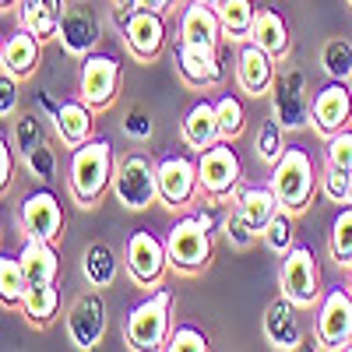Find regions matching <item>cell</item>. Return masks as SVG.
Wrapping results in <instances>:
<instances>
[{
  "instance_id": "7dc6e473",
  "label": "cell",
  "mask_w": 352,
  "mask_h": 352,
  "mask_svg": "<svg viewBox=\"0 0 352 352\" xmlns=\"http://www.w3.org/2000/svg\"><path fill=\"white\" fill-rule=\"evenodd\" d=\"M134 11H138V0H113V14H116V21H127Z\"/></svg>"
},
{
  "instance_id": "4dcf8cb0",
  "label": "cell",
  "mask_w": 352,
  "mask_h": 352,
  "mask_svg": "<svg viewBox=\"0 0 352 352\" xmlns=\"http://www.w3.org/2000/svg\"><path fill=\"white\" fill-rule=\"evenodd\" d=\"M215 11L222 18V28H226L229 39H250V28H254V18H257L254 0H222Z\"/></svg>"
},
{
  "instance_id": "c3c4849f",
  "label": "cell",
  "mask_w": 352,
  "mask_h": 352,
  "mask_svg": "<svg viewBox=\"0 0 352 352\" xmlns=\"http://www.w3.org/2000/svg\"><path fill=\"white\" fill-rule=\"evenodd\" d=\"M169 4H173V0H138V8H141V11H159V14H162Z\"/></svg>"
},
{
  "instance_id": "6da1fadb",
  "label": "cell",
  "mask_w": 352,
  "mask_h": 352,
  "mask_svg": "<svg viewBox=\"0 0 352 352\" xmlns=\"http://www.w3.org/2000/svg\"><path fill=\"white\" fill-rule=\"evenodd\" d=\"M113 148L102 138H88L81 148L71 152V173H67V187L71 197L81 204V208H92V204L106 194V187H113Z\"/></svg>"
},
{
  "instance_id": "ac0fdd59",
  "label": "cell",
  "mask_w": 352,
  "mask_h": 352,
  "mask_svg": "<svg viewBox=\"0 0 352 352\" xmlns=\"http://www.w3.org/2000/svg\"><path fill=\"white\" fill-rule=\"evenodd\" d=\"M236 85L247 96H264L275 85V56L268 50H261L254 39L236 56Z\"/></svg>"
},
{
  "instance_id": "7c38bea8",
  "label": "cell",
  "mask_w": 352,
  "mask_h": 352,
  "mask_svg": "<svg viewBox=\"0 0 352 352\" xmlns=\"http://www.w3.org/2000/svg\"><path fill=\"white\" fill-rule=\"evenodd\" d=\"M67 335H71V345L74 349H96L106 335V303L96 292H81V296L71 303L67 310Z\"/></svg>"
},
{
  "instance_id": "7bdbcfd3",
  "label": "cell",
  "mask_w": 352,
  "mask_h": 352,
  "mask_svg": "<svg viewBox=\"0 0 352 352\" xmlns=\"http://www.w3.org/2000/svg\"><path fill=\"white\" fill-rule=\"evenodd\" d=\"M18 106V74L0 71V116L8 120V113H14Z\"/></svg>"
},
{
  "instance_id": "603a6c76",
  "label": "cell",
  "mask_w": 352,
  "mask_h": 352,
  "mask_svg": "<svg viewBox=\"0 0 352 352\" xmlns=\"http://www.w3.org/2000/svg\"><path fill=\"white\" fill-rule=\"evenodd\" d=\"M53 127L60 134V141L67 148H81V144L92 138V106L85 99H67L53 109Z\"/></svg>"
},
{
  "instance_id": "9c48e42d",
  "label": "cell",
  "mask_w": 352,
  "mask_h": 352,
  "mask_svg": "<svg viewBox=\"0 0 352 352\" xmlns=\"http://www.w3.org/2000/svg\"><path fill=\"white\" fill-rule=\"evenodd\" d=\"M317 342L324 349H345L352 342V292L335 285L317 310Z\"/></svg>"
},
{
  "instance_id": "f546056e",
  "label": "cell",
  "mask_w": 352,
  "mask_h": 352,
  "mask_svg": "<svg viewBox=\"0 0 352 352\" xmlns=\"http://www.w3.org/2000/svg\"><path fill=\"white\" fill-rule=\"evenodd\" d=\"M28 292V275L21 257H0V303L4 307H21Z\"/></svg>"
},
{
  "instance_id": "83f0119b",
  "label": "cell",
  "mask_w": 352,
  "mask_h": 352,
  "mask_svg": "<svg viewBox=\"0 0 352 352\" xmlns=\"http://www.w3.org/2000/svg\"><path fill=\"white\" fill-rule=\"evenodd\" d=\"M250 39L268 50L275 60H282V56L289 53V25L282 21L278 11L272 8H257V18H254V28H250Z\"/></svg>"
},
{
  "instance_id": "e575fe53",
  "label": "cell",
  "mask_w": 352,
  "mask_h": 352,
  "mask_svg": "<svg viewBox=\"0 0 352 352\" xmlns=\"http://www.w3.org/2000/svg\"><path fill=\"white\" fill-rule=\"evenodd\" d=\"M292 236H296V226H292V212L289 208H278L275 219L264 226V232H261V240L268 243V250H275V254H289L292 247H296Z\"/></svg>"
},
{
  "instance_id": "5b68a950",
  "label": "cell",
  "mask_w": 352,
  "mask_h": 352,
  "mask_svg": "<svg viewBox=\"0 0 352 352\" xmlns=\"http://www.w3.org/2000/svg\"><path fill=\"white\" fill-rule=\"evenodd\" d=\"M166 250H169V268H176V272L208 268V261H212V229L204 226L197 215L180 219L169 229Z\"/></svg>"
},
{
  "instance_id": "b9f144b4",
  "label": "cell",
  "mask_w": 352,
  "mask_h": 352,
  "mask_svg": "<svg viewBox=\"0 0 352 352\" xmlns=\"http://www.w3.org/2000/svg\"><path fill=\"white\" fill-rule=\"evenodd\" d=\"M328 162L345 169V173H352V131L349 127L328 138Z\"/></svg>"
},
{
  "instance_id": "7402d4cb",
  "label": "cell",
  "mask_w": 352,
  "mask_h": 352,
  "mask_svg": "<svg viewBox=\"0 0 352 352\" xmlns=\"http://www.w3.org/2000/svg\"><path fill=\"white\" fill-rule=\"evenodd\" d=\"M226 36L222 18L215 8L201 4V0H190V8L180 18V43H194V46H219Z\"/></svg>"
},
{
  "instance_id": "f907efd6",
  "label": "cell",
  "mask_w": 352,
  "mask_h": 352,
  "mask_svg": "<svg viewBox=\"0 0 352 352\" xmlns=\"http://www.w3.org/2000/svg\"><path fill=\"white\" fill-rule=\"evenodd\" d=\"M0 4H4V8H11V4H18V0H0Z\"/></svg>"
},
{
  "instance_id": "f5cc1de1",
  "label": "cell",
  "mask_w": 352,
  "mask_h": 352,
  "mask_svg": "<svg viewBox=\"0 0 352 352\" xmlns=\"http://www.w3.org/2000/svg\"><path fill=\"white\" fill-rule=\"evenodd\" d=\"M349 88H352V78H349Z\"/></svg>"
},
{
  "instance_id": "f35d334b",
  "label": "cell",
  "mask_w": 352,
  "mask_h": 352,
  "mask_svg": "<svg viewBox=\"0 0 352 352\" xmlns=\"http://www.w3.org/2000/svg\"><path fill=\"white\" fill-rule=\"evenodd\" d=\"M324 197L335 201V204H352V173L338 169V166H324Z\"/></svg>"
},
{
  "instance_id": "74e56055",
  "label": "cell",
  "mask_w": 352,
  "mask_h": 352,
  "mask_svg": "<svg viewBox=\"0 0 352 352\" xmlns=\"http://www.w3.org/2000/svg\"><path fill=\"white\" fill-rule=\"evenodd\" d=\"M21 162H25V169L36 176L39 184H53V176H56V155H53V148L43 141L39 148H32L28 155H21Z\"/></svg>"
},
{
  "instance_id": "9a60e30c",
  "label": "cell",
  "mask_w": 352,
  "mask_h": 352,
  "mask_svg": "<svg viewBox=\"0 0 352 352\" xmlns=\"http://www.w3.org/2000/svg\"><path fill=\"white\" fill-rule=\"evenodd\" d=\"M201 180H197V162H190L187 155H169L159 162V201L169 208H180L197 194Z\"/></svg>"
},
{
  "instance_id": "52a82bcc",
  "label": "cell",
  "mask_w": 352,
  "mask_h": 352,
  "mask_svg": "<svg viewBox=\"0 0 352 352\" xmlns=\"http://www.w3.org/2000/svg\"><path fill=\"white\" fill-rule=\"evenodd\" d=\"M240 155L229 148V141H219L212 148H204L201 159H197V180H201V190L208 197H229L232 190L240 187Z\"/></svg>"
},
{
  "instance_id": "d6a6232c",
  "label": "cell",
  "mask_w": 352,
  "mask_h": 352,
  "mask_svg": "<svg viewBox=\"0 0 352 352\" xmlns=\"http://www.w3.org/2000/svg\"><path fill=\"white\" fill-rule=\"evenodd\" d=\"M282 131H285V127L275 120V116H268V120H261L257 138H254V152H257V159H261V162L275 166V162L285 155V134H282Z\"/></svg>"
},
{
  "instance_id": "cb8c5ba5",
  "label": "cell",
  "mask_w": 352,
  "mask_h": 352,
  "mask_svg": "<svg viewBox=\"0 0 352 352\" xmlns=\"http://www.w3.org/2000/svg\"><path fill=\"white\" fill-rule=\"evenodd\" d=\"M64 0H21L18 8V18H21V28H28L36 39H56L60 32V18H64Z\"/></svg>"
},
{
  "instance_id": "681fc988",
  "label": "cell",
  "mask_w": 352,
  "mask_h": 352,
  "mask_svg": "<svg viewBox=\"0 0 352 352\" xmlns=\"http://www.w3.org/2000/svg\"><path fill=\"white\" fill-rule=\"evenodd\" d=\"M201 4H208V8H219V4H222V0H201Z\"/></svg>"
},
{
  "instance_id": "f6af8a7d",
  "label": "cell",
  "mask_w": 352,
  "mask_h": 352,
  "mask_svg": "<svg viewBox=\"0 0 352 352\" xmlns=\"http://www.w3.org/2000/svg\"><path fill=\"white\" fill-rule=\"evenodd\" d=\"M124 131H127L131 138H148V134H152V120H148V113H144L141 106L127 109V120H124Z\"/></svg>"
},
{
  "instance_id": "484cf974",
  "label": "cell",
  "mask_w": 352,
  "mask_h": 352,
  "mask_svg": "<svg viewBox=\"0 0 352 352\" xmlns=\"http://www.w3.org/2000/svg\"><path fill=\"white\" fill-rule=\"evenodd\" d=\"M18 257H21V264H25L28 289H32V285H50V282H56L60 261H56L53 243L36 240V236H25V247H21V254H18Z\"/></svg>"
},
{
  "instance_id": "e0dca14e",
  "label": "cell",
  "mask_w": 352,
  "mask_h": 352,
  "mask_svg": "<svg viewBox=\"0 0 352 352\" xmlns=\"http://www.w3.org/2000/svg\"><path fill=\"white\" fill-rule=\"evenodd\" d=\"M176 71L184 74L187 85L194 88H208L222 81V60H219V46H194L180 43L176 46Z\"/></svg>"
},
{
  "instance_id": "ba28073f",
  "label": "cell",
  "mask_w": 352,
  "mask_h": 352,
  "mask_svg": "<svg viewBox=\"0 0 352 352\" xmlns=\"http://www.w3.org/2000/svg\"><path fill=\"white\" fill-rule=\"evenodd\" d=\"M127 272L138 285H159L166 268H169V250H166V240H159L155 232L148 229H138L131 232V240H127Z\"/></svg>"
},
{
  "instance_id": "f1b7e54d",
  "label": "cell",
  "mask_w": 352,
  "mask_h": 352,
  "mask_svg": "<svg viewBox=\"0 0 352 352\" xmlns=\"http://www.w3.org/2000/svg\"><path fill=\"white\" fill-rule=\"evenodd\" d=\"M81 272L96 289H106L116 278V254H113V247L102 243V240L88 243L85 254H81Z\"/></svg>"
},
{
  "instance_id": "8d00e7d4",
  "label": "cell",
  "mask_w": 352,
  "mask_h": 352,
  "mask_svg": "<svg viewBox=\"0 0 352 352\" xmlns=\"http://www.w3.org/2000/svg\"><path fill=\"white\" fill-rule=\"evenodd\" d=\"M43 141H46V134H43L39 116H36V113H25V116H18L14 127H11V144L18 148V155H28L32 148H39Z\"/></svg>"
},
{
  "instance_id": "1f68e13d",
  "label": "cell",
  "mask_w": 352,
  "mask_h": 352,
  "mask_svg": "<svg viewBox=\"0 0 352 352\" xmlns=\"http://www.w3.org/2000/svg\"><path fill=\"white\" fill-rule=\"evenodd\" d=\"M56 307H60V292H56V282H50V285H32L25 292V303H21V310H25V317L32 320V324H50V320L56 317Z\"/></svg>"
},
{
  "instance_id": "3957f363",
  "label": "cell",
  "mask_w": 352,
  "mask_h": 352,
  "mask_svg": "<svg viewBox=\"0 0 352 352\" xmlns=\"http://www.w3.org/2000/svg\"><path fill=\"white\" fill-rule=\"evenodd\" d=\"M113 194L131 212H141L148 204H155L159 201V166L141 152L124 155L113 173Z\"/></svg>"
},
{
  "instance_id": "4fadbf2b",
  "label": "cell",
  "mask_w": 352,
  "mask_h": 352,
  "mask_svg": "<svg viewBox=\"0 0 352 352\" xmlns=\"http://www.w3.org/2000/svg\"><path fill=\"white\" fill-rule=\"evenodd\" d=\"M352 120V88L345 81H331L317 92V99L310 102V124L314 131H320L324 138L345 131Z\"/></svg>"
},
{
  "instance_id": "d6986e66",
  "label": "cell",
  "mask_w": 352,
  "mask_h": 352,
  "mask_svg": "<svg viewBox=\"0 0 352 352\" xmlns=\"http://www.w3.org/2000/svg\"><path fill=\"white\" fill-rule=\"evenodd\" d=\"M296 303H292L289 296H278V300H272L268 303V310H264V320H261V328H264V342H268L272 349H300V342H303V331H300V324H296Z\"/></svg>"
},
{
  "instance_id": "ffe728a7",
  "label": "cell",
  "mask_w": 352,
  "mask_h": 352,
  "mask_svg": "<svg viewBox=\"0 0 352 352\" xmlns=\"http://www.w3.org/2000/svg\"><path fill=\"white\" fill-rule=\"evenodd\" d=\"M180 138L190 152H204V148H212V144L222 141V124H219V106L215 102H197L187 116H184V124H180Z\"/></svg>"
},
{
  "instance_id": "8992f818",
  "label": "cell",
  "mask_w": 352,
  "mask_h": 352,
  "mask_svg": "<svg viewBox=\"0 0 352 352\" xmlns=\"http://www.w3.org/2000/svg\"><path fill=\"white\" fill-rule=\"evenodd\" d=\"M282 296L296 303V310H307L320 300V272L310 247H292L282 254Z\"/></svg>"
},
{
  "instance_id": "60d3db41",
  "label": "cell",
  "mask_w": 352,
  "mask_h": 352,
  "mask_svg": "<svg viewBox=\"0 0 352 352\" xmlns=\"http://www.w3.org/2000/svg\"><path fill=\"white\" fill-rule=\"evenodd\" d=\"M169 352H204L208 349V335L190 328V324H180V328H173L169 331V342H166Z\"/></svg>"
},
{
  "instance_id": "d4e9b609",
  "label": "cell",
  "mask_w": 352,
  "mask_h": 352,
  "mask_svg": "<svg viewBox=\"0 0 352 352\" xmlns=\"http://www.w3.org/2000/svg\"><path fill=\"white\" fill-rule=\"evenodd\" d=\"M43 60V39H36L28 28H21V32H14L4 50H0V64H4V71L25 78V74H32Z\"/></svg>"
},
{
  "instance_id": "8fae6325",
  "label": "cell",
  "mask_w": 352,
  "mask_h": 352,
  "mask_svg": "<svg viewBox=\"0 0 352 352\" xmlns=\"http://www.w3.org/2000/svg\"><path fill=\"white\" fill-rule=\"evenodd\" d=\"M116 88H120V64L113 56L88 53L78 74V96L92 109H102L116 99Z\"/></svg>"
},
{
  "instance_id": "bcb514c9",
  "label": "cell",
  "mask_w": 352,
  "mask_h": 352,
  "mask_svg": "<svg viewBox=\"0 0 352 352\" xmlns=\"http://www.w3.org/2000/svg\"><path fill=\"white\" fill-rule=\"evenodd\" d=\"M14 144L4 138L0 141V190H8L11 187V180H14Z\"/></svg>"
},
{
  "instance_id": "7a4b0ae2",
  "label": "cell",
  "mask_w": 352,
  "mask_h": 352,
  "mask_svg": "<svg viewBox=\"0 0 352 352\" xmlns=\"http://www.w3.org/2000/svg\"><path fill=\"white\" fill-rule=\"evenodd\" d=\"M272 190H275L278 204L289 208L292 215L307 212L314 201V190H317L314 159L303 148H285V155L272 166Z\"/></svg>"
},
{
  "instance_id": "836d02e7",
  "label": "cell",
  "mask_w": 352,
  "mask_h": 352,
  "mask_svg": "<svg viewBox=\"0 0 352 352\" xmlns=\"http://www.w3.org/2000/svg\"><path fill=\"white\" fill-rule=\"evenodd\" d=\"M320 67L328 71L331 81H349L352 78V43L349 39H328L320 50Z\"/></svg>"
},
{
  "instance_id": "277c9868",
  "label": "cell",
  "mask_w": 352,
  "mask_h": 352,
  "mask_svg": "<svg viewBox=\"0 0 352 352\" xmlns=\"http://www.w3.org/2000/svg\"><path fill=\"white\" fill-rule=\"evenodd\" d=\"M169 289H159L155 296H148L144 303H138L127 317V328H124V342L134 352H152V349H166L169 342Z\"/></svg>"
},
{
  "instance_id": "44dd1931",
  "label": "cell",
  "mask_w": 352,
  "mask_h": 352,
  "mask_svg": "<svg viewBox=\"0 0 352 352\" xmlns=\"http://www.w3.org/2000/svg\"><path fill=\"white\" fill-rule=\"evenodd\" d=\"M272 109L275 120L289 131H296L307 124V99H303V74H282L275 78V92H272Z\"/></svg>"
},
{
  "instance_id": "5bb4252c",
  "label": "cell",
  "mask_w": 352,
  "mask_h": 352,
  "mask_svg": "<svg viewBox=\"0 0 352 352\" xmlns=\"http://www.w3.org/2000/svg\"><path fill=\"white\" fill-rule=\"evenodd\" d=\"M60 46L74 56H88L96 50V43L102 39V25H99V14L88 8V4H71L60 18V32H56Z\"/></svg>"
},
{
  "instance_id": "db71d44e",
  "label": "cell",
  "mask_w": 352,
  "mask_h": 352,
  "mask_svg": "<svg viewBox=\"0 0 352 352\" xmlns=\"http://www.w3.org/2000/svg\"><path fill=\"white\" fill-rule=\"evenodd\" d=\"M349 4H352V0H349Z\"/></svg>"
},
{
  "instance_id": "ab89813d",
  "label": "cell",
  "mask_w": 352,
  "mask_h": 352,
  "mask_svg": "<svg viewBox=\"0 0 352 352\" xmlns=\"http://www.w3.org/2000/svg\"><path fill=\"white\" fill-rule=\"evenodd\" d=\"M219 124H222V141H232V138H240L243 134V106L240 99H232V96H222L219 102Z\"/></svg>"
},
{
  "instance_id": "d590c367",
  "label": "cell",
  "mask_w": 352,
  "mask_h": 352,
  "mask_svg": "<svg viewBox=\"0 0 352 352\" xmlns=\"http://www.w3.org/2000/svg\"><path fill=\"white\" fill-rule=\"evenodd\" d=\"M331 257L352 268V204H345L331 222Z\"/></svg>"
},
{
  "instance_id": "ee69618b",
  "label": "cell",
  "mask_w": 352,
  "mask_h": 352,
  "mask_svg": "<svg viewBox=\"0 0 352 352\" xmlns=\"http://www.w3.org/2000/svg\"><path fill=\"white\" fill-rule=\"evenodd\" d=\"M226 232H229V243H232V247H250V243H254V236H257V232L243 222V215H240V212H232V219L226 222Z\"/></svg>"
},
{
  "instance_id": "2e32d148",
  "label": "cell",
  "mask_w": 352,
  "mask_h": 352,
  "mask_svg": "<svg viewBox=\"0 0 352 352\" xmlns=\"http://www.w3.org/2000/svg\"><path fill=\"white\" fill-rule=\"evenodd\" d=\"M124 43L127 50L138 56V60H155L162 53V43H166V21L159 11H134L127 21H124Z\"/></svg>"
},
{
  "instance_id": "30bf717a",
  "label": "cell",
  "mask_w": 352,
  "mask_h": 352,
  "mask_svg": "<svg viewBox=\"0 0 352 352\" xmlns=\"http://www.w3.org/2000/svg\"><path fill=\"white\" fill-rule=\"evenodd\" d=\"M18 222L25 229V236H36L46 243H56L64 236V208H60V201H56L53 190L28 194L18 208Z\"/></svg>"
},
{
  "instance_id": "4316f807",
  "label": "cell",
  "mask_w": 352,
  "mask_h": 352,
  "mask_svg": "<svg viewBox=\"0 0 352 352\" xmlns=\"http://www.w3.org/2000/svg\"><path fill=\"white\" fill-rule=\"evenodd\" d=\"M278 208H282V204H278V197H275L272 187H247V190H240V197H236V212L243 215V222L257 232V236L264 232V226L275 219Z\"/></svg>"
},
{
  "instance_id": "816d5d0a",
  "label": "cell",
  "mask_w": 352,
  "mask_h": 352,
  "mask_svg": "<svg viewBox=\"0 0 352 352\" xmlns=\"http://www.w3.org/2000/svg\"><path fill=\"white\" fill-rule=\"evenodd\" d=\"M349 292H352V268H349Z\"/></svg>"
}]
</instances>
